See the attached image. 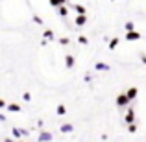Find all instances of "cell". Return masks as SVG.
<instances>
[{"label":"cell","mask_w":146,"mask_h":142,"mask_svg":"<svg viewBox=\"0 0 146 142\" xmlns=\"http://www.w3.org/2000/svg\"><path fill=\"white\" fill-rule=\"evenodd\" d=\"M126 32H135V24H133V22H126Z\"/></svg>","instance_id":"2e32d148"},{"label":"cell","mask_w":146,"mask_h":142,"mask_svg":"<svg viewBox=\"0 0 146 142\" xmlns=\"http://www.w3.org/2000/svg\"><path fill=\"white\" fill-rule=\"evenodd\" d=\"M126 122H128V125L135 124V109H131V107L128 109V113H126Z\"/></svg>","instance_id":"7a4b0ae2"},{"label":"cell","mask_w":146,"mask_h":142,"mask_svg":"<svg viewBox=\"0 0 146 142\" xmlns=\"http://www.w3.org/2000/svg\"><path fill=\"white\" fill-rule=\"evenodd\" d=\"M137 94H139V90H137V87H131V89H128V92H126V96L129 98V102H133V100L137 98Z\"/></svg>","instance_id":"277c9868"},{"label":"cell","mask_w":146,"mask_h":142,"mask_svg":"<svg viewBox=\"0 0 146 142\" xmlns=\"http://www.w3.org/2000/svg\"><path fill=\"white\" fill-rule=\"evenodd\" d=\"M59 129H61V133H72V131H74V125H72V124H63Z\"/></svg>","instance_id":"9c48e42d"},{"label":"cell","mask_w":146,"mask_h":142,"mask_svg":"<svg viewBox=\"0 0 146 142\" xmlns=\"http://www.w3.org/2000/svg\"><path fill=\"white\" fill-rule=\"evenodd\" d=\"M78 43H80V44H87V43H89V39H87L85 35H80V37H78Z\"/></svg>","instance_id":"ac0fdd59"},{"label":"cell","mask_w":146,"mask_h":142,"mask_svg":"<svg viewBox=\"0 0 146 142\" xmlns=\"http://www.w3.org/2000/svg\"><path fill=\"white\" fill-rule=\"evenodd\" d=\"M24 135V129H19V127H13V137L17 139V142H19V139Z\"/></svg>","instance_id":"8fae6325"},{"label":"cell","mask_w":146,"mask_h":142,"mask_svg":"<svg viewBox=\"0 0 146 142\" xmlns=\"http://www.w3.org/2000/svg\"><path fill=\"white\" fill-rule=\"evenodd\" d=\"M59 43H61V44H63V46H65V44H68V43H70V41H68V37H61V39H59Z\"/></svg>","instance_id":"7402d4cb"},{"label":"cell","mask_w":146,"mask_h":142,"mask_svg":"<svg viewBox=\"0 0 146 142\" xmlns=\"http://www.w3.org/2000/svg\"><path fill=\"white\" fill-rule=\"evenodd\" d=\"M54 137H52V133H48V131H41L39 133V142H50Z\"/></svg>","instance_id":"3957f363"},{"label":"cell","mask_w":146,"mask_h":142,"mask_svg":"<svg viewBox=\"0 0 146 142\" xmlns=\"http://www.w3.org/2000/svg\"><path fill=\"white\" fill-rule=\"evenodd\" d=\"M19 142H24V140H19Z\"/></svg>","instance_id":"4316f807"},{"label":"cell","mask_w":146,"mask_h":142,"mask_svg":"<svg viewBox=\"0 0 146 142\" xmlns=\"http://www.w3.org/2000/svg\"><path fill=\"white\" fill-rule=\"evenodd\" d=\"M87 22V17L85 15H78V17H76V20H74V24L76 26H83Z\"/></svg>","instance_id":"52a82bcc"},{"label":"cell","mask_w":146,"mask_h":142,"mask_svg":"<svg viewBox=\"0 0 146 142\" xmlns=\"http://www.w3.org/2000/svg\"><path fill=\"white\" fill-rule=\"evenodd\" d=\"M32 18H33V22H37V24H43V18H41L39 15H33Z\"/></svg>","instance_id":"d6986e66"},{"label":"cell","mask_w":146,"mask_h":142,"mask_svg":"<svg viewBox=\"0 0 146 142\" xmlns=\"http://www.w3.org/2000/svg\"><path fill=\"white\" fill-rule=\"evenodd\" d=\"M65 65H67V68L74 67V55H72V53H67V55H65Z\"/></svg>","instance_id":"8992f818"},{"label":"cell","mask_w":146,"mask_h":142,"mask_svg":"<svg viewBox=\"0 0 146 142\" xmlns=\"http://www.w3.org/2000/svg\"><path fill=\"white\" fill-rule=\"evenodd\" d=\"M118 43H120V39H118V37H113V39L109 41V50H115L118 46Z\"/></svg>","instance_id":"7c38bea8"},{"label":"cell","mask_w":146,"mask_h":142,"mask_svg":"<svg viewBox=\"0 0 146 142\" xmlns=\"http://www.w3.org/2000/svg\"><path fill=\"white\" fill-rule=\"evenodd\" d=\"M4 107H7V103H6V100H4V98H0V109H4Z\"/></svg>","instance_id":"603a6c76"},{"label":"cell","mask_w":146,"mask_h":142,"mask_svg":"<svg viewBox=\"0 0 146 142\" xmlns=\"http://www.w3.org/2000/svg\"><path fill=\"white\" fill-rule=\"evenodd\" d=\"M141 39V33L139 32H129L126 33V41H139Z\"/></svg>","instance_id":"5b68a950"},{"label":"cell","mask_w":146,"mask_h":142,"mask_svg":"<svg viewBox=\"0 0 146 142\" xmlns=\"http://www.w3.org/2000/svg\"><path fill=\"white\" fill-rule=\"evenodd\" d=\"M141 59H143V63L146 65V55H143V57H141Z\"/></svg>","instance_id":"d4e9b609"},{"label":"cell","mask_w":146,"mask_h":142,"mask_svg":"<svg viewBox=\"0 0 146 142\" xmlns=\"http://www.w3.org/2000/svg\"><path fill=\"white\" fill-rule=\"evenodd\" d=\"M57 13H59L61 17H67V15H68V7L67 6H61L59 9H57Z\"/></svg>","instance_id":"5bb4252c"},{"label":"cell","mask_w":146,"mask_h":142,"mask_svg":"<svg viewBox=\"0 0 146 142\" xmlns=\"http://www.w3.org/2000/svg\"><path fill=\"white\" fill-rule=\"evenodd\" d=\"M74 9H76V13H78V15H85V13H87V9L82 6V4H76V6H74Z\"/></svg>","instance_id":"4fadbf2b"},{"label":"cell","mask_w":146,"mask_h":142,"mask_svg":"<svg viewBox=\"0 0 146 142\" xmlns=\"http://www.w3.org/2000/svg\"><path fill=\"white\" fill-rule=\"evenodd\" d=\"M56 113L59 114V116H63V114H67V109H65V105H61V103H59V105H57V109H56Z\"/></svg>","instance_id":"9a60e30c"},{"label":"cell","mask_w":146,"mask_h":142,"mask_svg":"<svg viewBox=\"0 0 146 142\" xmlns=\"http://www.w3.org/2000/svg\"><path fill=\"white\" fill-rule=\"evenodd\" d=\"M44 39H46V41L54 39V32H52V30H46V32H44Z\"/></svg>","instance_id":"e0dca14e"},{"label":"cell","mask_w":146,"mask_h":142,"mask_svg":"<svg viewBox=\"0 0 146 142\" xmlns=\"http://www.w3.org/2000/svg\"><path fill=\"white\" fill-rule=\"evenodd\" d=\"M94 68H96V70H100V72H104V70H109V65H107V63H102V61H98V63L94 65Z\"/></svg>","instance_id":"ba28073f"},{"label":"cell","mask_w":146,"mask_h":142,"mask_svg":"<svg viewBox=\"0 0 146 142\" xmlns=\"http://www.w3.org/2000/svg\"><path fill=\"white\" fill-rule=\"evenodd\" d=\"M6 120V116H4V114H0V122H4Z\"/></svg>","instance_id":"cb8c5ba5"},{"label":"cell","mask_w":146,"mask_h":142,"mask_svg":"<svg viewBox=\"0 0 146 142\" xmlns=\"http://www.w3.org/2000/svg\"><path fill=\"white\" fill-rule=\"evenodd\" d=\"M22 100H24V102H30V100H32V94H30V92H24V94H22Z\"/></svg>","instance_id":"ffe728a7"},{"label":"cell","mask_w":146,"mask_h":142,"mask_svg":"<svg viewBox=\"0 0 146 142\" xmlns=\"http://www.w3.org/2000/svg\"><path fill=\"white\" fill-rule=\"evenodd\" d=\"M117 105H118V107L129 105V98H128L126 94H118V96H117Z\"/></svg>","instance_id":"6da1fadb"},{"label":"cell","mask_w":146,"mask_h":142,"mask_svg":"<svg viewBox=\"0 0 146 142\" xmlns=\"http://www.w3.org/2000/svg\"><path fill=\"white\" fill-rule=\"evenodd\" d=\"M7 111H9V113H19V111H21V105H19V103H9V105H7Z\"/></svg>","instance_id":"30bf717a"},{"label":"cell","mask_w":146,"mask_h":142,"mask_svg":"<svg viewBox=\"0 0 146 142\" xmlns=\"http://www.w3.org/2000/svg\"><path fill=\"white\" fill-rule=\"evenodd\" d=\"M4 142H15V140H11V139H6V140H4Z\"/></svg>","instance_id":"484cf974"},{"label":"cell","mask_w":146,"mask_h":142,"mask_svg":"<svg viewBox=\"0 0 146 142\" xmlns=\"http://www.w3.org/2000/svg\"><path fill=\"white\" fill-rule=\"evenodd\" d=\"M128 131H129V133H135V131H137V124H131V125H128Z\"/></svg>","instance_id":"44dd1931"}]
</instances>
